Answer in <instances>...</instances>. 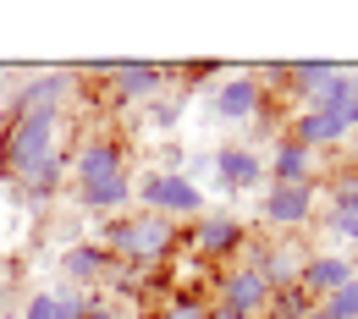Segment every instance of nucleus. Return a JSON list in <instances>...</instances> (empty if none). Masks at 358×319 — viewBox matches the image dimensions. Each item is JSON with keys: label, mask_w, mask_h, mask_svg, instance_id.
Segmentation results:
<instances>
[{"label": "nucleus", "mask_w": 358, "mask_h": 319, "mask_svg": "<svg viewBox=\"0 0 358 319\" xmlns=\"http://www.w3.org/2000/svg\"><path fill=\"white\" fill-rule=\"evenodd\" d=\"M171 248H177V221H166V215L143 209V215H110L105 221V253L116 265L155 270V265L171 259Z\"/></svg>", "instance_id": "1"}, {"label": "nucleus", "mask_w": 358, "mask_h": 319, "mask_svg": "<svg viewBox=\"0 0 358 319\" xmlns=\"http://www.w3.org/2000/svg\"><path fill=\"white\" fill-rule=\"evenodd\" d=\"M55 133H61V116H50V110H39V116H11V127L0 133V165H6V177H28L39 160H50L55 154Z\"/></svg>", "instance_id": "2"}, {"label": "nucleus", "mask_w": 358, "mask_h": 319, "mask_svg": "<svg viewBox=\"0 0 358 319\" xmlns=\"http://www.w3.org/2000/svg\"><path fill=\"white\" fill-rule=\"evenodd\" d=\"M133 198L149 215H166V221H199L204 215V187L187 171H143L133 182Z\"/></svg>", "instance_id": "3"}, {"label": "nucleus", "mask_w": 358, "mask_h": 319, "mask_svg": "<svg viewBox=\"0 0 358 319\" xmlns=\"http://www.w3.org/2000/svg\"><path fill=\"white\" fill-rule=\"evenodd\" d=\"M270 297H275V292L265 286V275L254 270V265H231V270H221V281H215V303L231 309V314L259 319L270 309Z\"/></svg>", "instance_id": "4"}, {"label": "nucleus", "mask_w": 358, "mask_h": 319, "mask_svg": "<svg viewBox=\"0 0 358 319\" xmlns=\"http://www.w3.org/2000/svg\"><path fill=\"white\" fill-rule=\"evenodd\" d=\"M110 177H127V149L116 138H83L78 154H72V182H110Z\"/></svg>", "instance_id": "5"}, {"label": "nucleus", "mask_w": 358, "mask_h": 319, "mask_svg": "<svg viewBox=\"0 0 358 319\" xmlns=\"http://www.w3.org/2000/svg\"><path fill=\"white\" fill-rule=\"evenodd\" d=\"M270 226H309L314 221V182H270L265 198H259Z\"/></svg>", "instance_id": "6"}, {"label": "nucleus", "mask_w": 358, "mask_h": 319, "mask_svg": "<svg viewBox=\"0 0 358 319\" xmlns=\"http://www.w3.org/2000/svg\"><path fill=\"white\" fill-rule=\"evenodd\" d=\"M105 77H110V94H116L122 105H127V99H133V105L138 99H155V94L171 83V72L155 66V61H110Z\"/></svg>", "instance_id": "7"}, {"label": "nucleus", "mask_w": 358, "mask_h": 319, "mask_svg": "<svg viewBox=\"0 0 358 319\" xmlns=\"http://www.w3.org/2000/svg\"><path fill=\"white\" fill-rule=\"evenodd\" d=\"M353 275H358V265L348 259V253H309L303 270H298V286L309 292L314 303H325V297H331L336 286H348Z\"/></svg>", "instance_id": "8"}, {"label": "nucleus", "mask_w": 358, "mask_h": 319, "mask_svg": "<svg viewBox=\"0 0 358 319\" xmlns=\"http://www.w3.org/2000/svg\"><path fill=\"white\" fill-rule=\"evenodd\" d=\"M259 99H265V89H259L254 72H231L221 89H215V116L231 121V127H243V121L259 116Z\"/></svg>", "instance_id": "9"}, {"label": "nucleus", "mask_w": 358, "mask_h": 319, "mask_svg": "<svg viewBox=\"0 0 358 319\" xmlns=\"http://www.w3.org/2000/svg\"><path fill=\"white\" fill-rule=\"evenodd\" d=\"M193 242H199V253H204V259H231V253L248 242V231H243L237 215L215 209V215H199V221H193Z\"/></svg>", "instance_id": "10"}, {"label": "nucleus", "mask_w": 358, "mask_h": 319, "mask_svg": "<svg viewBox=\"0 0 358 319\" xmlns=\"http://www.w3.org/2000/svg\"><path fill=\"white\" fill-rule=\"evenodd\" d=\"M110 270H116V259L105 253V242H72V248L61 253V275H66V286H78V292H94Z\"/></svg>", "instance_id": "11"}, {"label": "nucleus", "mask_w": 358, "mask_h": 319, "mask_svg": "<svg viewBox=\"0 0 358 319\" xmlns=\"http://www.w3.org/2000/svg\"><path fill=\"white\" fill-rule=\"evenodd\" d=\"M210 165H215V177H221V187H231V193H254V187L265 182V160L254 154V149H215L210 154Z\"/></svg>", "instance_id": "12"}, {"label": "nucleus", "mask_w": 358, "mask_h": 319, "mask_svg": "<svg viewBox=\"0 0 358 319\" xmlns=\"http://www.w3.org/2000/svg\"><path fill=\"white\" fill-rule=\"evenodd\" d=\"M61 99H66V72H39L11 94V116H39V110L61 116Z\"/></svg>", "instance_id": "13"}, {"label": "nucleus", "mask_w": 358, "mask_h": 319, "mask_svg": "<svg viewBox=\"0 0 358 319\" xmlns=\"http://www.w3.org/2000/svg\"><path fill=\"white\" fill-rule=\"evenodd\" d=\"M342 138H353V127L336 110H298L292 116V143H303V149H325V143H342Z\"/></svg>", "instance_id": "14"}, {"label": "nucleus", "mask_w": 358, "mask_h": 319, "mask_svg": "<svg viewBox=\"0 0 358 319\" xmlns=\"http://www.w3.org/2000/svg\"><path fill=\"white\" fill-rule=\"evenodd\" d=\"M265 177L270 182H314V149H303V143H292V138H281L275 149H270L265 160Z\"/></svg>", "instance_id": "15"}, {"label": "nucleus", "mask_w": 358, "mask_h": 319, "mask_svg": "<svg viewBox=\"0 0 358 319\" xmlns=\"http://www.w3.org/2000/svg\"><path fill=\"white\" fill-rule=\"evenodd\" d=\"M336 61H298V66H287L281 77H292V89L303 94V110H320V99H325V89L336 83Z\"/></svg>", "instance_id": "16"}, {"label": "nucleus", "mask_w": 358, "mask_h": 319, "mask_svg": "<svg viewBox=\"0 0 358 319\" xmlns=\"http://www.w3.org/2000/svg\"><path fill=\"white\" fill-rule=\"evenodd\" d=\"M248 265L265 275V286H270V292H287V286H298L303 253H298V248H259V253H254Z\"/></svg>", "instance_id": "17"}, {"label": "nucleus", "mask_w": 358, "mask_h": 319, "mask_svg": "<svg viewBox=\"0 0 358 319\" xmlns=\"http://www.w3.org/2000/svg\"><path fill=\"white\" fill-rule=\"evenodd\" d=\"M78 204H83L89 215H122V209L133 204V177H110V182L78 187Z\"/></svg>", "instance_id": "18"}, {"label": "nucleus", "mask_w": 358, "mask_h": 319, "mask_svg": "<svg viewBox=\"0 0 358 319\" xmlns=\"http://www.w3.org/2000/svg\"><path fill=\"white\" fill-rule=\"evenodd\" d=\"M61 182H66V160H61V149H55L50 160H39V165L22 177V193H28V198H50Z\"/></svg>", "instance_id": "19"}, {"label": "nucleus", "mask_w": 358, "mask_h": 319, "mask_svg": "<svg viewBox=\"0 0 358 319\" xmlns=\"http://www.w3.org/2000/svg\"><path fill=\"white\" fill-rule=\"evenodd\" d=\"M320 303H314L303 286H287V292H275L270 297V309H265V319H309Z\"/></svg>", "instance_id": "20"}, {"label": "nucleus", "mask_w": 358, "mask_h": 319, "mask_svg": "<svg viewBox=\"0 0 358 319\" xmlns=\"http://www.w3.org/2000/svg\"><path fill=\"white\" fill-rule=\"evenodd\" d=\"M320 314H325V319H358V275L348 281V286H336V292L320 303Z\"/></svg>", "instance_id": "21"}, {"label": "nucleus", "mask_w": 358, "mask_h": 319, "mask_svg": "<svg viewBox=\"0 0 358 319\" xmlns=\"http://www.w3.org/2000/svg\"><path fill=\"white\" fill-rule=\"evenodd\" d=\"M22 319H61L55 292H34V297H22Z\"/></svg>", "instance_id": "22"}, {"label": "nucleus", "mask_w": 358, "mask_h": 319, "mask_svg": "<svg viewBox=\"0 0 358 319\" xmlns=\"http://www.w3.org/2000/svg\"><path fill=\"white\" fill-rule=\"evenodd\" d=\"M210 309L199 303V297H171V309H160L155 319H204Z\"/></svg>", "instance_id": "23"}, {"label": "nucleus", "mask_w": 358, "mask_h": 319, "mask_svg": "<svg viewBox=\"0 0 358 319\" xmlns=\"http://www.w3.org/2000/svg\"><path fill=\"white\" fill-rule=\"evenodd\" d=\"M325 226L336 231L348 248H358V215H342V209H331V215H325Z\"/></svg>", "instance_id": "24"}, {"label": "nucleus", "mask_w": 358, "mask_h": 319, "mask_svg": "<svg viewBox=\"0 0 358 319\" xmlns=\"http://www.w3.org/2000/svg\"><path fill=\"white\" fill-rule=\"evenodd\" d=\"M331 209L358 215V177H342V182H336V204H331Z\"/></svg>", "instance_id": "25"}, {"label": "nucleus", "mask_w": 358, "mask_h": 319, "mask_svg": "<svg viewBox=\"0 0 358 319\" xmlns=\"http://www.w3.org/2000/svg\"><path fill=\"white\" fill-rule=\"evenodd\" d=\"M83 319H122V314H116V303H105V297L94 292V303H89V314H83Z\"/></svg>", "instance_id": "26"}, {"label": "nucleus", "mask_w": 358, "mask_h": 319, "mask_svg": "<svg viewBox=\"0 0 358 319\" xmlns=\"http://www.w3.org/2000/svg\"><path fill=\"white\" fill-rule=\"evenodd\" d=\"M177 121V105H155V127H171Z\"/></svg>", "instance_id": "27"}, {"label": "nucleus", "mask_w": 358, "mask_h": 319, "mask_svg": "<svg viewBox=\"0 0 358 319\" xmlns=\"http://www.w3.org/2000/svg\"><path fill=\"white\" fill-rule=\"evenodd\" d=\"M204 319H248V314H231V309H221V303H215V309H210Z\"/></svg>", "instance_id": "28"}, {"label": "nucleus", "mask_w": 358, "mask_h": 319, "mask_svg": "<svg viewBox=\"0 0 358 319\" xmlns=\"http://www.w3.org/2000/svg\"><path fill=\"white\" fill-rule=\"evenodd\" d=\"M0 187H6V165H0Z\"/></svg>", "instance_id": "29"}, {"label": "nucleus", "mask_w": 358, "mask_h": 319, "mask_svg": "<svg viewBox=\"0 0 358 319\" xmlns=\"http://www.w3.org/2000/svg\"><path fill=\"white\" fill-rule=\"evenodd\" d=\"M309 319H325V314H320V309H314V314H309Z\"/></svg>", "instance_id": "30"}, {"label": "nucleus", "mask_w": 358, "mask_h": 319, "mask_svg": "<svg viewBox=\"0 0 358 319\" xmlns=\"http://www.w3.org/2000/svg\"><path fill=\"white\" fill-rule=\"evenodd\" d=\"M353 149H358V133H353Z\"/></svg>", "instance_id": "31"}]
</instances>
